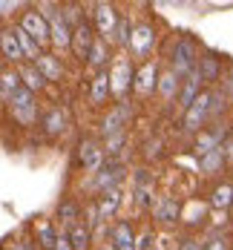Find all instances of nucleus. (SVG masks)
<instances>
[{
  "label": "nucleus",
  "mask_w": 233,
  "mask_h": 250,
  "mask_svg": "<svg viewBox=\"0 0 233 250\" xmlns=\"http://www.w3.org/2000/svg\"><path fill=\"white\" fill-rule=\"evenodd\" d=\"M132 75H135V69H132V61H129V55H115L112 58V66H109V95L118 101H127V92L132 89Z\"/></svg>",
  "instance_id": "f257e3e1"
},
{
  "label": "nucleus",
  "mask_w": 233,
  "mask_h": 250,
  "mask_svg": "<svg viewBox=\"0 0 233 250\" xmlns=\"http://www.w3.org/2000/svg\"><path fill=\"white\" fill-rule=\"evenodd\" d=\"M196 61H199V46L190 38H179L173 43V52H170V69L179 78H184L196 69Z\"/></svg>",
  "instance_id": "f03ea898"
},
{
  "label": "nucleus",
  "mask_w": 233,
  "mask_h": 250,
  "mask_svg": "<svg viewBox=\"0 0 233 250\" xmlns=\"http://www.w3.org/2000/svg\"><path fill=\"white\" fill-rule=\"evenodd\" d=\"M9 112H12V118H15L21 126H32L35 121H38V104H35V95L21 86V89L9 98Z\"/></svg>",
  "instance_id": "7ed1b4c3"
},
{
  "label": "nucleus",
  "mask_w": 233,
  "mask_h": 250,
  "mask_svg": "<svg viewBox=\"0 0 233 250\" xmlns=\"http://www.w3.org/2000/svg\"><path fill=\"white\" fill-rule=\"evenodd\" d=\"M207 121H210V92L202 89V92H199V98L184 109V121H181V124H184L187 132H193V135H196V132H202V129H205Z\"/></svg>",
  "instance_id": "20e7f679"
},
{
  "label": "nucleus",
  "mask_w": 233,
  "mask_h": 250,
  "mask_svg": "<svg viewBox=\"0 0 233 250\" xmlns=\"http://www.w3.org/2000/svg\"><path fill=\"white\" fill-rule=\"evenodd\" d=\"M127 178V167L121 161H104L101 167L95 170V181L92 187L98 193H106V190H121V181Z\"/></svg>",
  "instance_id": "39448f33"
},
{
  "label": "nucleus",
  "mask_w": 233,
  "mask_h": 250,
  "mask_svg": "<svg viewBox=\"0 0 233 250\" xmlns=\"http://www.w3.org/2000/svg\"><path fill=\"white\" fill-rule=\"evenodd\" d=\"M129 118H132V104L129 101H118L101 121V135L109 138V135H118V132H127Z\"/></svg>",
  "instance_id": "423d86ee"
},
{
  "label": "nucleus",
  "mask_w": 233,
  "mask_h": 250,
  "mask_svg": "<svg viewBox=\"0 0 233 250\" xmlns=\"http://www.w3.org/2000/svg\"><path fill=\"white\" fill-rule=\"evenodd\" d=\"M21 29H23L38 46L49 43V26H46V18L38 9H26L23 15H21Z\"/></svg>",
  "instance_id": "0eeeda50"
},
{
  "label": "nucleus",
  "mask_w": 233,
  "mask_h": 250,
  "mask_svg": "<svg viewBox=\"0 0 233 250\" xmlns=\"http://www.w3.org/2000/svg\"><path fill=\"white\" fill-rule=\"evenodd\" d=\"M43 18H46V26H49V41L58 46V49H69V41H72V29L64 23V18H61V9L55 6L49 12H41Z\"/></svg>",
  "instance_id": "6e6552de"
},
{
  "label": "nucleus",
  "mask_w": 233,
  "mask_h": 250,
  "mask_svg": "<svg viewBox=\"0 0 233 250\" xmlns=\"http://www.w3.org/2000/svg\"><path fill=\"white\" fill-rule=\"evenodd\" d=\"M129 52L135 55V58H147L155 46V29L153 23H138L132 32H129Z\"/></svg>",
  "instance_id": "1a4fd4ad"
},
{
  "label": "nucleus",
  "mask_w": 233,
  "mask_h": 250,
  "mask_svg": "<svg viewBox=\"0 0 233 250\" xmlns=\"http://www.w3.org/2000/svg\"><path fill=\"white\" fill-rule=\"evenodd\" d=\"M155 83H158V63H155V61H144V63L138 66V72L132 75V89H135V95H141V98L153 95Z\"/></svg>",
  "instance_id": "9d476101"
},
{
  "label": "nucleus",
  "mask_w": 233,
  "mask_h": 250,
  "mask_svg": "<svg viewBox=\"0 0 233 250\" xmlns=\"http://www.w3.org/2000/svg\"><path fill=\"white\" fill-rule=\"evenodd\" d=\"M225 135H228V126L225 124H216L213 129H202V132H196V141H193V152H196V158H202V155H207L210 150L222 147Z\"/></svg>",
  "instance_id": "9b49d317"
},
{
  "label": "nucleus",
  "mask_w": 233,
  "mask_h": 250,
  "mask_svg": "<svg viewBox=\"0 0 233 250\" xmlns=\"http://www.w3.org/2000/svg\"><path fill=\"white\" fill-rule=\"evenodd\" d=\"M95 29H98V38L101 41H109V35H112V29H115V23H118V12H115V6L112 3H98L95 6Z\"/></svg>",
  "instance_id": "f8f14e48"
},
{
  "label": "nucleus",
  "mask_w": 233,
  "mask_h": 250,
  "mask_svg": "<svg viewBox=\"0 0 233 250\" xmlns=\"http://www.w3.org/2000/svg\"><path fill=\"white\" fill-rule=\"evenodd\" d=\"M78 161H81V167L84 170H98L104 164V150L98 141H92V138H84L81 144H78Z\"/></svg>",
  "instance_id": "ddd939ff"
},
{
  "label": "nucleus",
  "mask_w": 233,
  "mask_h": 250,
  "mask_svg": "<svg viewBox=\"0 0 233 250\" xmlns=\"http://www.w3.org/2000/svg\"><path fill=\"white\" fill-rule=\"evenodd\" d=\"M41 126H43V132H46L49 138L64 135V132H66V126H69V115H66V109H61V106H52L49 112H43Z\"/></svg>",
  "instance_id": "4468645a"
},
{
  "label": "nucleus",
  "mask_w": 233,
  "mask_h": 250,
  "mask_svg": "<svg viewBox=\"0 0 233 250\" xmlns=\"http://www.w3.org/2000/svg\"><path fill=\"white\" fill-rule=\"evenodd\" d=\"M92 41H95V35H92V26L89 23H81L72 29V41H69V49L75 52V58H86V52H89V46H92Z\"/></svg>",
  "instance_id": "2eb2a0df"
},
{
  "label": "nucleus",
  "mask_w": 233,
  "mask_h": 250,
  "mask_svg": "<svg viewBox=\"0 0 233 250\" xmlns=\"http://www.w3.org/2000/svg\"><path fill=\"white\" fill-rule=\"evenodd\" d=\"M199 92H202V78H199V72L193 69L190 75L181 78V86H179V106H181V109H187L193 101L199 98Z\"/></svg>",
  "instance_id": "dca6fc26"
},
{
  "label": "nucleus",
  "mask_w": 233,
  "mask_h": 250,
  "mask_svg": "<svg viewBox=\"0 0 233 250\" xmlns=\"http://www.w3.org/2000/svg\"><path fill=\"white\" fill-rule=\"evenodd\" d=\"M32 66L41 72V78H43V81H55V83H58V81L64 78V66H61V61H58L55 55L41 52V55H38V61H35Z\"/></svg>",
  "instance_id": "f3484780"
},
{
  "label": "nucleus",
  "mask_w": 233,
  "mask_h": 250,
  "mask_svg": "<svg viewBox=\"0 0 233 250\" xmlns=\"http://www.w3.org/2000/svg\"><path fill=\"white\" fill-rule=\"evenodd\" d=\"M196 72L202 78V83H216V81L222 78V61L207 52V55H202V58L196 61Z\"/></svg>",
  "instance_id": "a211bd4d"
},
{
  "label": "nucleus",
  "mask_w": 233,
  "mask_h": 250,
  "mask_svg": "<svg viewBox=\"0 0 233 250\" xmlns=\"http://www.w3.org/2000/svg\"><path fill=\"white\" fill-rule=\"evenodd\" d=\"M109 242L118 250H135V233H132V225L129 222H115L112 230H109Z\"/></svg>",
  "instance_id": "6ab92c4d"
},
{
  "label": "nucleus",
  "mask_w": 233,
  "mask_h": 250,
  "mask_svg": "<svg viewBox=\"0 0 233 250\" xmlns=\"http://www.w3.org/2000/svg\"><path fill=\"white\" fill-rule=\"evenodd\" d=\"M121 201H124V193H121V190H106V193L98 196L95 210H98V216H101V219H112V216L118 213Z\"/></svg>",
  "instance_id": "aec40b11"
},
{
  "label": "nucleus",
  "mask_w": 233,
  "mask_h": 250,
  "mask_svg": "<svg viewBox=\"0 0 233 250\" xmlns=\"http://www.w3.org/2000/svg\"><path fill=\"white\" fill-rule=\"evenodd\" d=\"M135 204L138 207H150L153 204V175L147 173V170H138L135 175Z\"/></svg>",
  "instance_id": "412c9836"
},
{
  "label": "nucleus",
  "mask_w": 233,
  "mask_h": 250,
  "mask_svg": "<svg viewBox=\"0 0 233 250\" xmlns=\"http://www.w3.org/2000/svg\"><path fill=\"white\" fill-rule=\"evenodd\" d=\"M179 213H181V207H179V201L173 199V196H161V199L155 201V207H153V216L158 219V222H164V225H173V222L179 219Z\"/></svg>",
  "instance_id": "4be33fe9"
},
{
  "label": "nucleus",
  "mask_w": 233,
  "mask_h": 250,
  "mask_svg": "<svg viewBox=\"0 0 233 250\" xmlns=\"http://www.w3.org/2000/svg\"><path fill=\"white\" fill-rule=\"evenodd\" d=\"M0 55L9 61V63H21L23 55H21V46H18V38L12 29H0Z\"/></svg>",
  "instance_id": "5701e85b"
},
{
  "label": "nucleus",
  "mask_w": 233,
  "mask_h": 250,
  "mask_svg": "<svg viewBox=\"0 0 233 250\" xmlns=\"http://www.w3.org/2000/svg\"><path fill=\"white\" fill-rule=\"evenodd\" d=\"M179 86H181V78L173 72V69H167V72H161L158 75V83H155V92L161 95L164 101H173L179 95Z\"/></svg>",
  "instance_id": "b1692460"
},
{
  "label": "nucleus",
  "mask_w": 233,
  "mask_h": 250,
  "mask_svg": "<svg viewBox=\"0 0 233 250\" xmlns=\"http://www.w3.org/2000/svg\"><path fill=\"white\" fill-rule=\"evenodd\" d=\"M109 98V78L106 72H95V78L89 81V101L92 106H104Z\"/></svg>",
  "instance_id": "393cba45"
},
{
  "label": "nucleus",
  "mask_w": 233,
  "mask_h": 250,
  "mask_svg": "<svg viewBox=\"0 0 233 250\" xmlns=\"http://www.w3.org/2000/svg\"><path fill=\"white\" fill-rule=\"evenodd\" d=\"M106 61H109V49H106V41L95 38V41H92V46H89V52H86V63H89V66H92L95 72H104Z\"/></svg>",
  "instance_id": "a878e982"
},
{
  "label": "nucleus",
  "mask_w": 233,
  "mask_h": 250,
  "mask_svg": "<svg viewBox=\"0 0 233 250\" xmlns=\"http://www.w3.org/2000/svg\"><path fill=\"white\" fill-rule=\"evenodd\" d=\"M18 78H21V86H23V89H29L32 95H35V92H41V89L46 86V81L41 78V72H38L32 63L21 66V69H18Z\"/></svg>",
  "instance_id": "bb28decb"
},
{
  "label": "nucleus",
  "mask_w": 233,
  "mask_h": 250,
  "mask_svg": "<svg viewBox=\"0 0 233 250\" xmlns=\"http://www.w3.org/2000/svg\"><path fill=\"white\" fill-rule=\"evenodd\" d=\"M222 167H225V152H222V147H216V150H210L207 155L199 158V173L202 175H216Z\"/></svg>",
  "instance_id": "cd10ccee"
},
{
  "label": "nucleus",
  "mask_w": 233,
  "mask_h": 250,
  "mask_svg": "<svg viewBox=\"0 0 233 250\" xmlns=\"http://www.w3.org/2000/svg\"><path fill=\"white\" fill-rule=\"evenodd\" d=\"M21 89V78H18V69H3L0 72V101H6Z\"/></svg>",
  "instance_id": "c85d7f7f"
},
{
  "label": "nucleus",
  "mask_w": 233,
  "mask_h": 250,
  "mask_svg": "<svg viewBox=\"0 0 233 250\" xmlns=\"http://www.w3.org/2000/svg\"><path fill=\"white\" fill-rule=\"evenodd\" d=\"M12 32H15V38H18V46H21V55H23V61H32V63H35V61H38V55H41V46H38V43H35V41L26 35L21 26H15Z\"/></svg>",
  "instance_id": "c756f323"
},
{
  "label": "nucleus",
  "mask_w": 233,
  "mask_h": 250,
  "mask_svg": "<svg viewBox=\"0 0 233 250\" xmlns=\"http://www.w3.org/2000/svg\"><path fill=\"white\" fill-rule=\"evenodd\" d=\"M66 239H69L72 250H89V239H92V233L86 230V225H84V222H75V225L69 227Z\"/></svg>",
  "instance_id": "7c9ffc66"
},
{
  "label": "nucleus",
  "mask_w": 233,
  "mask_h": 250,
  "mask_svg": "<svg viewBox=\"0 0 233 250\" xmlns=\"http://www.w3.org/2000/svg\"><path fill=\"white\" fill-rule=\"evenodd\" d=\"M231 204H233V184H219V187H213V193H210V207L228 210Z\"/></svg>",
  "instance_id": "2f4dec72"
},
{
  "label": "nucleus",
  "mask_w": 233,
  "mask_h": 250,
  "mask_svg": "<svg viewBox=\"0 0 233 250\" xmlns=\"http://www.w3.org/2000/svg\"><path fill=\"white\" fill-rule=\"evenodd\" d=\"M78 216H81V207H78V201L72 199H64L58 204V219H61V225L64 227H72L78 222Z\"/></svg>",
  "instance_id": "473e14b6"
},
{
  "label": "nucleus",
  "mask_w": 233,
  "mask_h": 250,
  "mask_svg": "<svg viewBox=\"0 0 233 250\" xmlns=\"http://www.w3.org/2000/svg\"><path fill=\"white\" fill-rule=\"evenodd\" d=\"M35 233H38V245L43 250H55V242H58V233L49 222H38L35 225Z\"/></svg>",
  "instance_id": "72a5a7b5"
},
{
  "label": "nucleus",
  "mask_w": 233,
  "mask_h": 250,
  "mask_svg": "<svg viewBox=\"0 0 233 250\" xmlns=\"http://www.w3.org/2000/svg\"><path fill=\"white\" fill-rule=\"evenodd\" d=\"M129 32H132L129 18H118V23H115V29H112L109 41H112V43H118V46H127V43H129ZM109 41H106V43H109Z\"/></svg>",
  "instance_id": "f704fd0d"
},
{
  "label": "nucleus",
  "mask_w": 233,
  "mask_h": 250,
  "mask_svg": "<svg viewBox=\"0 0 233 250\" xmlns=\"http://www.w3.org/2000/svg\"><path fill=\"white\" fill-rule=\"evenodd\" d=\"M127 144V132H118V135H109L106 138V144H104V158H109V155H118L121 152V147Z\"/></svg>",
  "instance_id": "c9c22d12"
},
{
  "label": "nucleus",
  "mask_w": 233,
  "mask_h": 250,
  "mask_svg": "<svg viewBox=\"0 0 233 250\" xmlns=\"http://www.w3.org/2000/svg\"><path fill=\"white\" fill-rule=\"evenodd\" d=\"M222 109H225V92L210 89V118H219Z\"/></svg>",
  "instance_id": "e433bc0d"
},
{
  "label": "nucleus",
  "mask_w": 233,
  "mask_h": 250,
  "mask_svg": "<svg viewBox=\"0 0 233 250\" xmlns=\"http://www.w3.org/2000/svg\"><path fill=\"white\" fill-rule=\"evenodd\" d=\"M84 225H86V230H89V233H92L95 227L101 225V216H98L95 204H89V207H86V219H84Z\"/></svg>",
  "instance_id": "4c0bfd02"
},
{
  "label": "nucleus",
  "mask_w": 233,
  "mask_h": 250,
  "mask_svg": "<svg viewBox=\"0 0 233 250\" xmlns=\"http://www.w3.org/2000/svg\"><path fill=\"white\" fill-rule=\"evenodd\" d=\"M205 250H231V242H228L225 236H213L205 245Z\"/></svg>",
  "instance_id": "58836bf2"
},
{
  "label": "nucleus",
  "mask_w": 233,
  "mask_h": 250,
  "mask_svg": "<svg viewBox=\"0 0 233 250\" xmlns=\"http://www.w3.org/2000/svg\"><path fill=\"white\" fill-rule=\"evenodd\" d=\"M144 155H147V158H158V155H161V141H158V138H155V141H147Z\"/></svg>",
  "instance_id": "ea45409f"
},
{
  "label": "nucleus",
  "mask_w": 233,
  "mask_h": 250,
  "mask_svg": "<svg viewBox=\"0 0 233 250\" xmlns=\"http://www.w3.org/2000/svg\"><path fill=\"white\" fill-rule=\"evenodd\" d=\"M222 152H225V164H228V161L233 164V135L222 141Z\"/></svg>",
  "instance_id": "a19ab883"
},
{
  "label": "nucleus",
  "mask_w": 233,
  "mask_h": 250,
  "mask_svg": "<svg viewBox=\"0 0 233 250\" xmlns=\"http://www.w3.org/2000/svg\"><path fill=\"white\" fill-rule=\"evenodd\" d=\"M179 250H205V245H202L199 239H184Z\"/></svg>",
  "instance_id": "79ce46f5"
},
{
  "label": "nucleus",
  "mask_w": 233,
  "mask_h": 250,
  "mask_svg": "<svg viewBox=\"0 0 233 250\" xmlns=\"http://www.w3.org/2000/svg\"><path fill=\"white\" fill-rule=\"evenodd\" d=\"M150 242H153V233L147 230V233H144V236L135 242V250H150Z\"/></svg>",
  "instance_id": "37998d69"
},
{
  "label": "nucleus",
  "mask_w": 233,
  "mask_h": 250,
  "mask_svg": "<svg viewBox=\"0 0 233 250\" xmlns=\"http://www.w3.org/2000/svg\"><path fill=\"white\" fill-rule=\"evenodd\" d=\"M222 86H225V98H233V66H231V72L225 75V83Z\"/></svg>",
  "instance_id": "c03bdc74"
},
{
  "label": "nucleus",
  "mask_w": 233,
  "mask_h": 250,
  "mask_svg": "<svg viewBox=\"0 0 233 250\" xmlns=\"http://www.w3.org/2000/svg\"><path fill=\"white\" fill-rule=\"evenodd\" d=\"M55 250H72L69 239H66V236H58V242H55Z\"/></svg>",
  "instance_id": "a18cd8bd"
},
{
  "label": "nucleus",
  "mask_w": 233,
  "mask_h": 250,
  "mask_svg": "<svg viewBox=\"0 0 233 250\" xmlns=\"http://www.w3.org/2000/svg\"><path fill=\"white\" fill-rule=\"evenodd\" d=\"M12 250H32V245H29V242H18Z\"/></svg>",
  "instance_id": "49530a36"
},
{
  "label": "nucleus",
  "mask_w": 233,
  "mask_h": 250,
  "mask_svg": "<svg viewBox=\"0 0 233 250\" xmlns=\"http://www.w3.org/2000/svg\"><path fill=\"white\" fill-rule=\"evenodd\" d=\"M101 250H118V248H115L112 242H104V248H101Z\"/></svg>",
  "instance_id": "de8ad7c7"
}]
</instances>
